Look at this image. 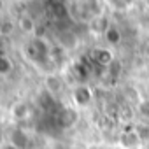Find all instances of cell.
I'll return each instance as SVG.
<instances>
[{"label": "cell", "mask_w": 149, "mask_h": 149, "mask_svg": "<svg viewBox=\"0 0 149 149\" xmlns=\"http://www.w3.org/2000/svg\"><path fill=\"white\" fill-rule=\"evenodd\" d=\"M132 132L135 133L137 140L140 146H146L149 144V119H137L132 126Z\"/></svg>", "instance_id": "3957f363"}, {"label": "cell", "mask_w": 149, "mask_h": 149, "mask_svg": "<svg viewBox=\"0 0 149 149\" xmlns=\"http://www.w3.org/2000/svg\"><path fill=\"white\" fill-rule=\"evenodd\" d=\"M142 54H144L146 60H149V40L144 44V47H142Z\"/></svg>", "instance_id": "ba28073f"}, {"label": "cell", "mask_w": 149, "mask_h": 149, "mask_svg": "<svg viewBox=\"0 0 149 149\" xmlns=\"http://www.w3.org/2000/svg\"><path fill=\"white\" fill-rule=\"evenodd\" d=\"M111 2L116 9H126L133 4V0H111Z\"/></svg>", "instance_id": "52a82bcc"}, {"label": "cell", "mask_w": 149, "mask_h": 149, "mask_svg": "<svg viewBox=\"0 0 149 149\" xmlns=\"http://www.w3.org/2000/svg\"><path fill=\"white\" fill-rule=\"evenodd\" d=\"M74 104H76L77 109H83V107H88L91 102H93V90L88 86V84H79L74 90Z\"/></svg>", "instance_id": "6da1fadb"}, {"label": "cell", "mask_w": 149, "mask_h": 149, "mask_svg": "<svg viewBox=\"0 0 149 149\" xmlns=\"http://www.w3.org/2000/svg\"><path fill=\"white\" fill-rule=\"evenodd\" d=\"M137 114L140 119H149V97L140 98L137 102Z\"/></svg>", "instance_id": "5b68a950"}, {"label": "cell", "mask_w": 149, "mask_h": 149, "mask_svg": "<svg viewBox=\"0 0 149 149\" xmlns=\"http://www.w3.org/2000/svg\"><path fill=\"white\" fill-rule=\"evenodd\" d=\"M11 70H13V61H11V58L0 54V76H7Z\"/></svg>", "instance_id": "8992f818"}, {"label": "cell", "mask_w": 149, "mask_h": 149, "mask_svg": "<svg viewBox=\"0 0 149 149\" xmlns=\"http://www.w3.org/2000/svg\"><path fill=\"white\" fill-rule=\"evenodd\" d=\"M93 60L100 67H109L114 63V54H112L111 47H97L93 51Z\"/></svg>", "instance_id": "277c9868"}, {"label": "cell", "mask_w": 149, "mask_h": 149, "mask_svg": "<svg viewBox=\"0 0 149 149\" xmlns=\"http://www.w3.org/2000/svg\"><path fill=\"white\" fill-rule=\"evenodd\" d=\"M104 39H105V44L109 47H118L123 42V32H121V28L118 25L109 23L104 28Z\"/></svg>", "instance_id": "7a4b0ae2"}]
</instances>
